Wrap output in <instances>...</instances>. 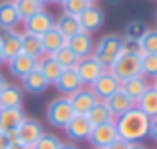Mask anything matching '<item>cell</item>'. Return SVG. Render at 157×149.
Wrapping results in <instances>:
<instances>
[{
  "mask_svg": "<svg viewBox=\"0 0 157 149\" xmlns=\"http://www.w3.org/2000/svg\"><path fill=\"white\" fill-rule=\"evenodd\" d=\"M115 127L119 139L127 143H141L149 137V117L141 113L137 107L115 117Z\"/></svg>",
  "mask_w": 157,
  "mask_h": 149,
  "instance_id": "6da1fadb",
  "label": "cell"
},
{
  "mask_svg": "<svg viewBox=\"0 0 157 149\" xmlns=\"http://www.w3.org/2000/svg\"><path fill=\"white\" fill-rule=\"evenodd\" d=\"M121 47H123V36L119 34H105L95 42V48H93V56L101 63L105 69L115 63V59L121 55Z\"/></svg>",
  "mask_w": 157,
  "mask_h": 149,
  "instance_id": "7a4b0ae2",
  "label": "cell"
},
{
  "mask_svg": "<svg viewBox=\"0 0 157 149\" xmlns=\"http://www.w3.org/2000/svg\"><path fill=\"white\" fill-rule=\"evenodd\" d=\"M46 121L51 127H59V129H65L67 123L73 119L75 111H73V105H71L69 97H55L48 105H46Z\"/></svg>",
  "mask_w": 157,
  "mask_h": 149,
  "instance_id": "3957f363",
  "label": "cell"
},
{
  "mask_svg": "<svg viewBox=\"0 0 157 149\" xmlns=\"http://www.w3.org/2000/svg\"><path fill=\"white\" fill-rule=\"evenodd\" d=\"M139 59H141V55L121 52V55L115 59V63L109 67V71L123 83V81L131 79V77H135V74H141V63H139Z\"/></svg>",
  "mask_w": 157,
  "mask_h": 149,
  "instance_id": "277c9868",
  "label": "cell"
},
{
  "mask_svg": "<svg viewBox=\"0 0 157 149\" xmlns=\"http://www.w3.org/2000/svg\"><path fill=\"white\" fill-rule=\"evenodd\" d=\"M42 133H44V129H42L40 121L34 119V117H24L22 123H20V125L16 127V131H14L16 141H18V143H24L30 149H33V145L38 141V137H40Z\"/></svg>",
  "mask_w": 157,
  "mask_h": 149,
  "instance_id": "5b68a950",
  "label": "cell"
},
{
  "mask_svg": "<svg viewBox=\"0 0 157 149\" xmlns=\"http://www.w3.org/2000/svg\"><path fill=\"white\" fill-rule=\"evenodd\" d=\"M75 71H77V74L81 77V81H83L85 87H91L107 69L91 55V56H85V59H78L77 65H75Z\"/></svg>",
  "mask_w": 157,
  "mask_h": 149,
  "instance_id": "8992f818",
  "label": "cell"
},
{
  "mask_svg": "<svg viewBox=\"0 0 157 149\" xmlns=\"http://www.w3.org/2000/svg\"><path fill=\"white\" fill-rule=\"evenodd\" d=\"M91 131H93V125L89 123L87 115H77L75 113L73 119L67 123L65 127V133L73 143H81V141H89L91 137Z\"/></svg>",
  "mask_w": 157,
  "mask_h": 149,
  "instance_id": "52a82bcc",
  "label": "cell"
},
{
  "mask_svg": "<svg viewBox=\"0 0 157 149\" xmlns=\"http://www.w3.org/2000/svg\"><path fill=\"white\" fill-rule=\"evenodd\" d=\"M22 22H24V32L36 34V36L44 34L46 30H51V28L55 26L52 14L48 12V10H44V8H40L38 12H34L33 16H28V18L22 20Z\"/></svg>",
  "mask_w": 157,
  "mask_h": 149,
  "instance_id": "ba28073f",
  "label": "cell"
},
{
  "mask_svg": "<svg viewBox=\"0 0 157 149\" xmlns=\"http://www.w3.org/2000/svg\"><path fill=\"white\" fill-rule=\"evenodd\" d=\"M77 18H78V24H81V30L91 34L95 30H101L103 28V24H105V12L97 4H89Z\"/></svg>",
  "mask_w": 157,
  "mask_h": 149,
  "instance_id": "9c48e42d",
  "label": "cell"
},
{
  "mask_svg": "<svg viewBox=\"0 0 157 149\" xmlns=\"http://www.w3.org/2000/svg\"><path fill=\"white\" fill-rule=\"evenodd\" d=\"M119 89H121V81L117 79V77L109 69H107L105 73H103L101 77H99V79L91 85V91L95 93V97H97L99 101L109 99L113 93H115V91H119Z\"/></svg>",
  "mask_w": 157,
  "mask_h": 149,
  "instance_id": "30bf717a",
  "label": "cell"
},
{
  "mask_svg": "<svg viewBox=\"0 0 157 149\" xmlns=\"http://www.w3.org/2000/svg\"><path fill=\"white\" fill-rule=\"evenodd\" d=\"M117 137L119 135H117L115 121H109V123H103V125L93 127L91 137H89V143H91L95 149H105L107 145H111Z\"/></svg>",
  "mask_w": 157,
  "mask_h": 149,
  "instance_id": "8fae6325",
  "label": "cell"
},
{
  "mask_svg": "<svg viewBox=\"0 0 157 149\" xmlns=\"http://www.w3.org/2000/svg\"><path fill=\"white\" fill-rule=\"evenodd\" d=\"M67 47L71 48L77 59H85V56H91L93 55V48H95V40L89 32L81 30V32L73 34L71 38H67Z\"/></svg>",
  "mask_w": 157,
  "mask_h": 149,
  "instance_id": "7c38bea8",
  "label": "cell"
},
{
  "mask_svg": "<svg viewBox=\"0 0 157 149\" xmlns=\"http://www.w3.org/2000/svg\"><path fill=\"white\" fill-rule=\"evenodd\" d=\"M69 101L73 105V111L77 115H87L91 111V107L99 101L95 97V93L91 91V87H81L78 91H75L73 95H69Z\"/></svg>",
  "mask_w": 157,
  "mask_h": 149,
  "instance_id": "4fadbf2b",
  "label": "cell"
},
{
  "mask_svg": "<svg viewBox=\"0 0 157 149\" xmlns=\"http://www.w3.org/2000/svg\"><path fill=\"white\" fill-rule=\"evenodd\" d=\"M6 65H8V71H10L12 77L22 79V77H26L30 71L36 69L38 59H34V56H30V55H24V52H18V55L12 56L10 61H6Z\"/></svg>",
  "mask_w": 157,
  "mask_h": 149,
  "instance_id": "5bb4252c",
  "label": "cell"
},
{
  "mask_svg": "<svg viewBox=\"0 0 157 149\" xmlns=\"http://www.w3.org/2000/svg\"><path fill=\"white\" fill-rule=\"evenodd\" d=\"M55 87L60 95L69 97V95H73L75 91H78L85 85H83V81H81V77L77 74L75 69H63V73L59 74V79L55 81Z\"/></svg>",
  "mask_w": 157,
  "mask_h": 149,
  "instance_id": "9a60e30c",
  "label": "cell"
},
{
  "mask_svg": "<svg viewBox=\"0 0 157 149\" xmlns=\"http://www.w3.org/2000/svg\"><path fill=\"white\" fill-rule=\"evenodd\" d=\"M20 22L14 0H0V30H14Z\"/></svg>",
  "mask_w": 157,
  "mask_h": 149,
  "instance_id": "2e32d148",
  "label": "cell"
},
{
  "mask_svg": "<svg viewBox=\"0 0 157 149\" xmlns=\"http://www.w3.org/2000/svg\"><path fill=\"white\" fill-rule=\"evenodd\" d=\"M105 103H107V107H109V111L113 113V117H119V115H123V113L135 109V101L125 93L123 89L115 91L109 99H105Z\"/></svg>",
  "mask_w": 157,
  "mask_h": 149,
  "instance_id": "e0dca14e",
  "label": "cell"
},
{
  "mask_svg": "<svg viewBox=\"0 0 157 149\" xmlns=\"http://www.w3.org/2000/svg\"><path fill=\"white\" fill-rule=\"evenodd\" d=\"M24 117H26V115H24L22 107L0 109V131H4V133H14L16 127L22 123Z\"/></svg>",
  "mask_w": 157,
  "mask_h": 149,
  "instance_id": "ac0fdd59",
  "label": "cell"
},
{
  "mask_svg": "<svg viewBox=\"0 0 157 149\" xmlns=\"http://www.w3.org/2000/svg\"><path fill=\"white\" fill-rule=\"evenodd\" d=\"M0 51L4 61H10L12 56L20 52V32L16 30H2L0 32Z\"/></svg>",
  "mask_w": 157,
  "mask_h": 149,
  "instance_id": "d6986e66",
  "label": "cell"
},
{
  "mask_svg": "<svg viewBox=\"0 0 157 149\" xmlns=\"http://www.w3.org/2000/svg\"><path fill=\"white\" fill-rule=\"evenodd\" d=\"M20 81H22V91H26V93H30V95H42L46 89L51 87L48 81L42 77V73L38 69L30 71V73H28L26 77H22Z\"/></svg>",
  "mask_w": 157,
  "mask_h": 149,
  "instance_id": "ffe728a7",
  "label": "cell"
},
{
  "mask_svg": "<svg viewBox=\"0 0 157 149\" xmlns=\"http://www.w3.org/2000/svg\"><path fill=\"white\" fill-rule=\"evenodd\" d=\"M22 99H24L22 87L12 85V83H6L4 89L0 91V109H6V107H22Z\"/></svg>",
  "mask_w": 157,
  "mask_h": 149,
  "instance_id": "44dd1931",
  "label": "cell"
},
{
  "mask_svg": "<svg viewBox=\"0 0 157 149\" xmlns=\"http://www.w3.org/2000/svg\"><path fill=\"white\" fill-rule=\"evenodd\" d=\"M149 87H151V83L145 79L143 74H135V77H131V79H127V81L121 83V89H123L133 101H137V99L141 97Z\"/></svg>",
  "mask_w": 157,
  "mask_h": 149,
  "instance_id": "7402d4cb",
  "label": "cell"
},
{
  "mask_svg": "<svg viewBox=\"0 0 157 149\" xmlns=\"http://www.w3.org/2000/svg\"><path fill=\"white\" fill-rule=\"evenodd\" d=\"M40 42H42V51H44V55H52V52L59 51L60 47H65L67 38L60 34V30L56 26H52L51 30H46L44 34H40Z\"/></svg>",
  "mask_w": 157,
  "mask_h": 149,
  "instance_id": "603a6c76",
  "label": "cell"
},
{
  "mask_svg": "<svg viewBox=\"0 0 157 149\" xmlns=\"http://www.w3.org/2000/svg\"><path fill=\"white\" fill-rule=\"evenodd\" d=\"M36 69L40 71L42 77L48 81V85H55V81L59 79V74L63 73V67H60L59 63L52 59V56H48V55H42L40 59H38Z\"/></svg>",
  "mask_w": 157,
  "mask_h": 149,
  "instance_id": "cb8c5ba5",
  "label": "cell"
},
{
  "mask_svg": "<svg viewBox=\"0 0 157 149\" xmlns=\"http://www.w3.org/2000/svg\"><path fill=\"white\" fill-rule=\"evenodd\" d=\"M20 52L30 55V56H34V59H40V56L44 55L40 36L30 34V32H20Z\"/></svg>",
  "mask_w": 157,
  "mask_h": 149,
  "instance_id": "d4e9b609",
  "label": "cell"
},
{
  "mask_svg": "<svg viewBox=\"0 0 157 149\" xmlns=\"http://www.w3.org/2000/svg\"><path fill=\"white\" fill-rule=\"evenodd\" d=\"M87 119H89V123H91L93 127L103 125V123H109V121H115V117H113V113L109 111V107H107L105 101L95 103V105L91 107V111L87 113Z\"/></svg>",
  "mask_w": 157,
  "mask_h": 149,
  "instance_id": "484cf974",
  "label": "cell"
},
{
  "mask_svg": "<svg viewBox=\"0 0 157 149\" xmlns=\"http://www.w3.org/2000/svg\"><path fill=\"white\" fill-rule=\"evenodd\" d=\"M135 107L141 113H145L149 119H151V117H157V91L153 87H149L147 91L135 101Z\"/></svg>",
  "mask_w": 157,
  "mask_h": 149,
  "instance_id": "4316f807",
  "label": "cell"
},
{
  "mask_svg": "<svg viewBox=\"0 0 157 149\" xmlns=\"http://www.w3.org/2000/svg\"><path fill=\"white\" fill-rule=\"evenodd\" d=\"M55 26L60 30V34L65 38H71L73 34L81 32V24H78L77 16H71V14H60L59 20H55Z\"/></svg>",
  "mask_w": 157,
  "mask_h": 149,
  "instance_id": "83f0119b",
  "label": "cell"
},
{
  "mask_svg": "<svg viewBox=\"0 0 157 149\" xmlns=\"http://www.w3.org/2000/svg\"><path fill=\"white\" fill-rule=\"evenodd\" d=\"M48 56H52L63 69H75V65H77V61H78L77 56L71 52V48L67 47V44H65V47H60L59 51H55L52 55H48Z\"/></svg>",
  "mask_w": 157,
  "mask_h": 149,
  "instance_id": "f1b7e54d",
  "label": "cell"
},
{
  "mask_svg": "<svg viewBox=\"0 0 157 149\" xmlns=\"http://www.w3.org/2000/svg\"><path fill=\"white\" fill-rule=\"evenodd\" d=\"M141 55H157V30H147L139 38Z\"/></svg>",
  "mask_w": 157,
  "mask_h": 149,
  "instance_id": "f546056e",
  "label": "cell"
},
{
  "mask_svg": "<svg viewBox=\"0 0 157 149\" xmlns=\"http://www.w3.org/2000/svg\"><path fill=\"white\" fill-rule=\"evenodd\" d=\"M14 4H16L20 20H26L28 16H33L34 12H38L40 8H44V6L38 4L36 0H14Z\"/></svg>",
  "mask_w": 157,
  "mask_h": 149,
  "instance_id": "4dcf8cb0",
  "label": "cell"
},
{
  "mask_svg": "<svg viewBox=\"0 0 157 149\" xmlns=\"http://www.w3.org/2000/svg\"><path fill=\"white\" fill-rule=\"evenodd\" d=\"M149 28L143 20H131L127 26H125V32H123V38H129V40H139L147 32Z\"/></svg>",
  "mask_w": 157,
  "mask_h": 149,
  "instance_id": "1f68e13d",
  "label": "cell"
},
{
  "mask_svg": "<svg viewBox=\"0 0 157 149\" xmlns=\"http://www.w3.org/2000/svg\"><path fill=\"white\" fill-rule=\"evenodd\" d=\"M141 74L145 79H155L157 77V55H141Z\"/></svg>",
  "mask_w": 157,
  "mask_h": 149,
  "instance_id": "d6a6232c",
  "label": "cell"
},
{
  "mask_svg": "<svg viewBox=\"0 0 157 149\" xmlns=\"http://www.w3.org/2000/svg\"><path fill=\"white\" fill-rule=\"evenodd\" d=\"M60 143H63V141H60L55 133H46L44 131V133L38 137V141L33 145V149H59Z\"/></svg>",
  "mask_w": 157,
  "mask_h": 149,
  "instance_id": "836d02e7",
  "label": "cell"
},
{
  "mask_svg": "<svg viewBox=\"0 0 157 149\" xmlns=\"http://www.w3.org/2000/svg\"><path fill=\"white\" fill-rule=\"evenodd\" d=\"M60 6H63V14L78 16V14H81L89 6V2H87V0H65Z\"/></svg>",
  "mask_w": 157,
  "mask_h": 149,
  "instance_id": "e575fe53",
  "label": "cell"
},
{
  "mask_svg": "<svg viewBox=\"0 0 157 149\" xmlns=\"http://www.w3.org/2000/svg\"><path fill=\"white\" fill-rule=\"evenodd\" d=\"M129 145L131 143H127V141H123V139H119V137H117V139L113 141L111 145H107L105 149H129Z\"/></svg>",
  "mask_w": 157,
  "mask_h": 149,
  "instance_id": "d590c367",
  "label": "cell"
},
{
  "mask_svg": "<svg viewBox=\"0 0 157 149\" xmlns=\"http://www.w3.org/2000/svg\"><path fill=\"white\" fill-rule=\"evenodd\" d=\"M149 137L153 141H157V117H151L149 119Z\"/></svg>",
  "mask_w": 157,
  "mask_h": 149,
  "instance_id": "8d00e7d4",
  "label": "cell"
},
{
  "mask_svg": "<svg viewBox=\"0 0 157 149\" xmlns=\"http://www.w3.org/2000/svg\"><path fill=\"white\" fill-rule=\"evenodd\" d=\"M8 143H10V137H8V133H4V131H0V149H6V147H8Z\"/></svg>",
  "mask_w": 157,
  "mask_h": 149,
  "instance_id": "74e56055",
  "label": "cell"
},
{
  "mask_svg": "<svg viewBox=\"0 0 157 149\" xmlns=\"http://www.w3.org/2000/svg\"><path fill=\"white\" fill-rule=\"evenodd\" d=\"M6 149H30V147H26L24 143H18V141H12V143H8Z\"/></svg>",
  "mask_w": 157,
  "mask_h": 149,
  "instance_id": "f35d334b",
  "label": "cell"
},
{
  "mask_svg": "<svg viewBox=\"0 0 157 149\" xmlns=\"http://www.w3.org/2000/svg\"><path fill=\"white\" fill-rule=\"evenodd\" d=\"M59 149H78V147H77L75 143H60Z\"/></svg>",
  "mask_w": 157,
  "mask_h": 149,
  "instance_id": "ab89813d",
  "label": "cell"
},
{
  "mask_svg": "<svg viewBox=\"0 0 157 149\" xmlns=\"http://www.w3.org/2000/svg\"><path fill=\"white\" fill-rule=\"evenodd\" d=\"M6 83H8V81H6V77H4L2 73H0V91L4 89V85H6Z\"/></svg>",
  "mask_w": 157,
  "mask_h": 149,
  "instance_id": "60d3db41",
  "label": "cell"
},
{
  "mask_svg": "<svg viewBox=\"0 0 157 149\" xmlns=\"http://www.w3.org/2000/svg\"><path fill=\"white\" fill-rule=\"evenodd\" d=\"M129 149H147V147H145V145H141V143H131Z\"/></svg>",
  "mask_w": 157,
  "mask_h": 149,
  "instance_id": "b9f144b4",
  "label": "cell"
},
{
  "mask_svg": "<svg viewBox=\"0 0 157 149\" xmlns=\"http://www.w3.org/2000/svg\"><path fill=\"white\" fill-rule=\"evenodd\" d=\"M36 2H38L40 6H44V4H48V2H52V0H36Z\"/></svg>",
  "mask_w": 157,
  "mask_h": 149,
  "instance_id": "7bdbcfd3",
  "label": "cell"
},
{
  "mask_svg": "<svg viewBox=\"0 0 157 149\" xmlns=\"http://www.w3.org/2000/svg\"><path fill=\"white\" fill-rule=\"evenodd\" d=\"M4 63L6 61H4V56H2V51H0V65H4Z\"/></svg>",
  "mask_w": 157,
  "mask_h": 149,
  "instance_id": "ee69618b",
  "label": "cell"
},
{
  "mask_svg": "<svg viewBox=\"0 0 157 149\" xmlns=\"http://www.w3.org/2000/svg\"><path fill=\"white\" fill-rule=\"evenodd\" d=\"M151 87H153V89H155V91H157V77H155V79H153V85H151Z\"/></svg>",
  "mask_w": 157,
  "mask_h": 149,
  "instance_id": "f6af8a7d",
  "label": "cell"
},
{
  "mask_svg": "<svg viewBox=\"0 0 157 149\" xmlns=\"http://www.w3.org/2000/svg\"><path fill=\"white\" fill-rule=\"evenodd\" d=\"M52 2H55V4H63V2H65V0H52Z\"/></svg>",
  "mask_w": 157,
  "mask_h": 149,
  "instance_id": "bcb514c9",
  "label": "cell"
},
{
  "mask_svg": "<svg viewBox=\"0 0 157 149\" xmlns=\"http://www.w3.org/2000/svg\"><path fill=\"white\" fill-rule=\"evenodd\" d=\"M89 4H95V2H99V0H87Z\"/></svg>",
  "mask_w": 157,
  "mask_h": 149,
  "instance_id": "7dc6e473",
  "label": "cell"
},
{
  "mask_svg": "<svg viewBox=\"0 0 157 149\" xmlns=\"http://www.w3.org/2000/svg\"><path fill=\"white\" fill-rule=\"evenodd\" d=\"M155 22H157V14H155Z\"/></svg>",
  "mask_w": 157,
  "mask_h": 149,
  "instance_id": "c3c4849f",
  "label": "cell"
}]
</instances>
